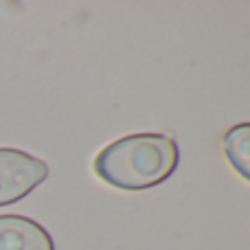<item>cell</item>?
<instances>
[{
	"label": "cell",
	"instance_id": "1",
	"mask_svg": "<svg viewBox=\"0 0 250 250\" xmlns=\"http://www.w3.org/2000/svg\"><path fill=\"white\" fill-rule=\"evenodd\" d=\"M178 143L167 134H129L97 154L95 173L121 191H143L165 182L178 167Z\"/></svg>",
	"mask_w": 250,
	"mask_h": 250
},
{
	"label": "cell",
	"instance_id": "2",
	"mask_svg": "<svg viewBox=\"0 0 250 250\" xmlns=\"http://www.w3.org/2000/svg\"><path fill=\"white\" fill-rule=\"evenodd\" d=\"M48 178V165L13 147H0V207L16 204Z\"/></svg>",
	"mask_w": 250,
	"mask_h": 250
},
{
	"label": "cell",
	"instance_id": "3",
	"mask_svg": "<svg viewBox=\"0 0 250 250\" xmlns=\"http://www.w3.org/2000/svg\"><path fill=\"white\" fill-rule=\"evenodd\" d=\"M0 250H55L44 226L24 215H0Z\"/></svg>",
	"mask_w": 250,
	"mask_h": 250
},
{
	"label": "cell",
	"instance_id": "4",
	"mask_svg": "<svg viewBox=\"0 0 250 250\" xmlns=\"http://www.w3.org/2000/svg\"><path fill=\"white\" fill-rule=\"evenodd\" d=\"M224 154L233 169L250 182V123L233 125L222 138Z\"/></svg>",
	"mask_w": 250,
	"mask_h": 250
}]
</instances>
